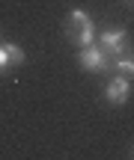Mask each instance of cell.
<instances>
[{
  "label": "cell",
  "mask_w": 134,
  "mask_h": 160,
  "mask_svg": "<svg viewBox=\"0 0 134 160\" xmlns=\"http://www.w3.org/2000/svg\"><path fill=\"white\" fill-rule=\"evenodd\" d=\"M131 3H134V0H131Z\"/></svg>",
  "instance_id": "cell-9"
},
{
  "label": "cell",
  "mask_w": 134,
  "mask_h": 160,
  "mask_svg": "<svg viewBox=\"0 0 134 160\" xmlns=\"http://www.w3.org/2000/svg\"><path fill=\"white\" fill-rule=\"evenodd\" d=\"M9 68H12V59H9V53H6L3 42H0V74H6Z\"/></svg>",
  "instance_id": "cell-7"
},
{
  "label": "cell",
  "mask_w": 134,
  "mask_h": 160,
  "mask_svg": "<svg viewBox=\"0 0 134 160\" xmlns=\"http://www.w3.org/2000/svg\"><path fill=\"white\" fill-rule=\"evenodd\" d=\"M113 62H116V68L122 71V74H131V77H134V57H125V59H122V57H116Z\"/></svg>",
  "instance_id": "cell-6"
},
{
  "label": "cell",
  "mask_w": 134,
  "mask_h": 160,
  "mask_svg": "<svg viewBox=\"0 0 134 160\" xmlns=\"http://www.w3.org/2000/svg\"><path fill=\"white\" fill-rule=\"evenodd\" d=\"M3 48H6V53H9V59H12V65H24V51L15 45V42H3Z\"/></svg>",
  "instance_id": "cell-5"
},
{
  "label": "cell",
  "mask_w": 134,
  "mask_h": 160,
  "mask_svg": "<svg viewBox=\"0 0 134 160\" xmlns=\"http://www.w3.org/2000/svg\"><path fill=\"white\" fill-rule=\"evenodd\" d=\"M105 98H107V104H116V107L128 101V98H131V80H128V74H119V77L107 80Z\"/></svg>",
  "instance_id": "cell-4"
},
{
  "label": "cell",
  "mask_w": 134,
  "mask_h": 160,
  "mask_svg": "<svg viewBox=\"0 0 134 160\" xmlns=\"http://www.w3.org/2000/svg\"><path fill=\"white\" fill-rule=\"evenodd\" d=\"M66 33H69V39L75 42V45H93L95 36H99V30H95V21L87 15L83 9H72L69 18H66Z\"/></svg>",
  "instance_id": "cell-1"
},
{
  "label": "cell",
  "mask_w": 134,
  "mask_h": 160,
  "mask_svg": "<svg viewBox=\"0 0 134 160\" xmlns=\"http://www.w3.org/2000/svg\"><path fill=\"white\" fill-rule=\"evenodd\" d=\"M78 65H81L83 71L99 74V71H105L107 65H110V59H107V53L99 48V42H93V45H83L81 51H78Z\"/></svg>",
  "instance_id": "cell-2"
},
{
  "label": "cell",
  "mask_w": 134,
  "mask_h": 160,
  "mask_svg": "<svg viewBox=\"0 0 134 160\" xmlns=\"http://www.w3.org/2000/svg\"><path fill=\"white\" fill-rule=\"evenodd\" d=\"M95 42H99V48L107 53V57H122L125 45H128V33L119 30V27H110V30H105V33L95 36Z\"/></svg>",
  "instance_id": "cell-3"
},
{
  "label": "cell",
  "mask_w": 134,
  "mask_h": 160,
  "mask_svg": "<svg viewBox=\"0 0 134 160\" xmlns=\"http://www.w3.org/2000/svg\"><path fill=\"white\" fill-rule=\"evenodd\" d=\"M131 157H134V148H131Z\"/></svg>",
  "instance_id": "cell-8"
}]
</instances>
